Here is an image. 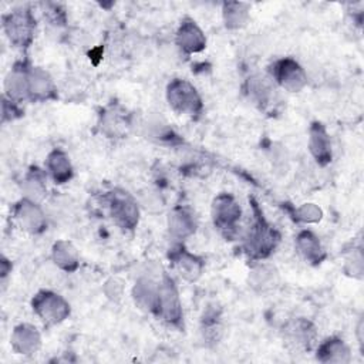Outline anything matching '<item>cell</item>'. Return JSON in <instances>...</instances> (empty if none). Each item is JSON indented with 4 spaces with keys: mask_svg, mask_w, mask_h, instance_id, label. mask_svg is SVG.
Returning <instances> with one entry per match:
<instances>
[{
    "mask_svg": "<svg viewBox=\"0 0 364 364\" xmlns=\"http://www.w3.org/2000/svg\"><path fill=\"white\" fill-rule=\"evenodd\" d=\"M363 263L361 247H353L344 257V272L354 279H361L364 269Z\"/></svg>",
    "mask_w": 364,
    "mask_h": 364,
    "instance_id": "cell-28",
    "label": "cell"
},
{
    "mask_svg": "<svg viewBox=\"0 0 364 364\" xmlns=\"http://www.w3.org/2000/svg\"><path fill=\"white\" fill-rule=\"evenodd\" d=\"M154 314L169 326L181 328L183 326V311L175 282L168 276L162 274L158 282V296Z\"/></svg>",
    "mask_w": 364,
    "mask_h": 364,
    "instance_id": "cell-2",
    "label": "cell"
},
{
    "mask_svg": "<svg viewBox=\"0 0 364 364\" xmlns=\"http://www.w3.org/2000/svg\"><path fill=\"white\" fill-rule=\"evenodd\" d=\"M46 169H47L48 175L51 176V179L58 185L67 183L73 178V173H74L68 155L63 149H58V148L53 149L47 155Z\"/></svg>",
    "mask_w": 364,
    "mask_h": 364,
    "instance_id": "cell-19",
    "label": "cell"
},
{
    "mask_svg": "<svg viewBox=\"0 0 364 364\" xmlns=\"http://www.w3.org/2000/svg\"><path fill=\"white\" fill-rule=\"evenodd\" d=\"M212 220L216 229L230 237L240 222L242 208L236 199L229 193H219L212 202Z\"/></svg>",
    "mask_w": 364,
    "mask_h": 364,
    "instance_id": "cell-7",
    "label": "cell"
},
{
    "mask_svg": "<svg viewBox=\"0 0 364 364\" xmlns=\"http://www.w3.org/2000/svg\"><path fill=\"white\" fill-rule=\"evenodd\" d=\"M317 360L320 363H350L351 353L348 346L338 337H330L317 347Z\"/></svg>",
    "mask_w": 364,
    "mask_h": 364,
    "instance_id": "cell-20",
    "label": "cell"
},
{
    "mask_svg": "<svg viewBox=\"0 0 364 364\" xmlns=\"http://www.w3.org/2000/svg\"><path fill=\"white\" fill-rule=\"evenodd\" d=\"M156 296H158V282H154L152 279H148V277L139 279L132 289V297L135 304L139 309L149 313L155 311Z\"/></svg>",
    "mask_w": 364,
    "mask_h": 364,
    "instance_id": "cell-22",
    "label": "cell"
},
{
    "mask_svg": "<svg viewBox=\"0 0 364 364\" xmlns=\"http://www.w3.org/2000/svg\"><path fill=\"white\" fill-rule=\"evenodd\" d=\"M274 276H276L274 269H272L269 266H257L253 270V283L259 284L260 289L264 290V289H269L273 286Z\"/></svg>",
    "mask_w": 364,
    "mask_h": 364,
    "instance_id": "cell-30",
    "label": "cell"
},
{
    "mask_svg": "<svg viewBox=\"0 0 364 364\" xmlns=\"http://www.w3.org/2000/svg\"><path fill=\"white\" fill-rule=\"evenodd\" d=\"M223 327L216 310H208L202 318V334L208 343H218L222 337Z\"/></svg>",
    "mask_w": 364,
    "mask_h": 364,
    "instance_id": "cell-26",
    "label": "cell"
},
{
    "mask_svg": "<svg viewBox=\"0 0 364 364\" xmlns=\"http://www.w3.org/2000/svg\"><path fill=\"white\" fill-rule=\"evenodd\" d=\"M51 259L55 266L64 272H75L80 264V255L75 246L68 240H57L51 247Z\"/></svg>",
    "mask_w": 364,
    "mask_h": 364,
    "instance_id": "cell-21",
    "label": "cell"
},
{
    "mask_svg": "<svg viewBox=\"0 0 364 364\" xmlns=\"http://www.w3.org/2000/svg\"><path fill=\"white\" fill-rule=\"evenodd\" d=\"M169 259L173 269L186 282H196L203 273L205 262L181 245L171 250Z\"/></svg>",
    "mask_w": 364,
    "mask_h": 364,
    "instance_id": "cell-12",
    "label": "cell"
},
{
    "mask_svg": "<svg viewBox=\"0 0 364 364\" xmlns=\"http://www.w3.org/2000/svg\"><path fill=\"white\" fill-rule=\"evenodd\" d=\"M166 100L169 107L179 115L193 118L203 109V102L198 90L189 81L182 78H173L168 84Z\"/></svg>",
    "mask_w": 364,
    "mask_h": 364,
    "instance_id": "cell-4",
    "label": "cell"
},
{
    "mask_svg": "<svg viewBox=\"0 0 364 364\" xmlns=\"http://www.w3.org/2000/svg\"><path fill=\"white\" fill-rule=\"evenodd\" d=\"M10 272H11V263L4 256H1V259H0V273H1V277L4 279Z\"/></svg>",
    "mask_w": 364,
    "mask_h": 364,
    "instance_id": "cell-32",
    "label": "cell"
},
{
    "mask_svg": "<svg viewBox=\"0 0 364 364\" xmlns=\"http://www.w3.org/2000/svg\"><path fill=\"white\" fill-rule=\"evenodd\" d=\"M294 245L297 253L310 264H320L326 259L321 242L311 230L299 232Z\"/></svg>",
    "mask_w": 364,
    "mask_h": 364,
    "instance_id": "cell-18",
    "label": "cell"
},
{
    "mask_svg": "<svg viewBox=\"0 0 364 364\" xmlns=\"http://www.w3.org/2000/svg\"><path fill=\"white\" fill-rule=\"evenodd\" d=\"M168 229L169 233L178 240L192 236L196 230L195 215L188 208H173L168 216Z\"/></svg>",
    "mask_w": 364,
    "mask_h": 364,
    "instance_id": "cell-17",
    "label": "cell"
},
{
    "mask_svg": "<svg viewBox=\"0 0 364 364\" xmlns=\"http://www.w3.org/2000/svg\"><path fill=\"white\" fill-rule=\"evenodd\" d=\"M284 341L294 351H310L317 341V331L314 324L303 317H297L286 324L283 328Z\"/></svg>",
    "mask_w": 364,
    "mask_h": 364,
    "instance_id": "cell-10",
    "label": "cell"
},
{
    "mask_svg": "<svg viewBox=\"0 0 364 364\" xmlns=\"http://www.w3.org/2000/svg\"><path fill=\"white\" fill-rule=\"evenodd\" d=\"M34 314L46 324H60L70 316L68 301L58 293L51 290H40L31 299Z\"/></svg>",
    "mask_w": 364,
    "mask_h": 364,
    "instance_id": "cell-5",
    "label": "cell"
},
{
    "mask_svg": "<svg viewBox=\"0 0 364 364\" xmlns=\"http://www.w3.org/2000/svg\"><path fill=\"white\" fill-rule=\"evenodd\" d=\"M252 210H253V222L247 229L245 237V252L253 260H263L269 257L280 242V233L272 226L263 212L260 210L259 205L252 200Z\"/></svg>",
    "mask_w": 364,
    "mask_h": 364,
    "instance_id": "cell-1",
    "label": "cell"
},
{
    "mask_svg": "<svg viewBox=\"0 0 364 364\" xmlns=\"http://www.w3.org/2000/svg\"><path fill=\"white\" fill-rule=\"evenodd\" d=\"M175 43L183 54L191 55L205 50L206 37L193 18L185 17L176 30Z\"/></svg>",
    "mask_w": 364,
    "mask_h": 364,
    "instance_id": "cell-11",
    "label": "cell"
},
{
    "mask_svg": "<svg viewBox=\"0 0 364 364\" xmlns=\"http://www.w3.org/2000/svg\"><path fill=\"white\" fill-rule=\"evenodd\" d=\"M323 218L321 209L316 203H303L296 210V219L304 223H317Z\"/></svg>",
    "mask_w": 364,
    "mask_h": 364,
    "instance_id": "cell-29",
    "label": "cell"
},
{
    "mask_svg": "<svg viewBox=\"0 0 364 364\" xmlns=\"http://www.w3.org/2000/svg\"><path fill=\"white\" fill-rule=\"evenodd\" d=\"M57 94L55 84L50 74L41 67L28 68V100L31 101H47L54 98Z\"/></svg>",
    "mask_w": 364,
    "mask_h": 364,
    "instance_id": "cell-16",
    "label": "cell"
},
{
    "mask_svg": "<svg viewBox=\"0 0 364 364\" xmlns=\"http://www.w3.org/2000/svg\"><path fill=\"white\" fill-rule=\"evenodd\" d=\"M13 218L18 228L30 235H38L46 230L47 220L40 203L21 198L13 208Z\"/></svg>",
    "mask_w": 364,
    "mask_h": 364,
    "instance_id": "cell-9",
    "label": "cell"
},
{
    "mask_svg": "<svg viewBox=\"0 0 364 364\" xmlns=\"http://www.w3.org/2000/svg\"><path fill=\"white\" fill-rule=\"evenodd\" d=\"M100 127L108 136H121L128 131L131 122L125 112L119 111L118 108H108L101 114Z\"/></svg>",
    "mask_w": 364,
    "mask_h": 364,
    "instance_id": "cell-23",
    "label": "cell"
},
{
    "mask_svg": "<svg viewBox=\"0 0 364 364\" xmlns=\"http://www.w3.org/2000/svg\"><path fill=\"white\" fill-rule=\"evenodd\" d=\"M105 202L112 220L125 230H134L139 220L136 200L122 189H114L105 195Z\"/></svg>",
    "mask_w": 364,
    "mask_h": 364,
    "instance_id": "cell-6",
    "label": "cell"
},
{
    "mask_svg": "<svg viewBox=\"0 0 364 364\" xmlns=\"http://www.w3.org/2000/svg\"><path fill=\"white\" fill-rule=\"evenodd\" d=\"M1 109H3V121H11L14 119L21 111L17 108V102L3 97V104H1Z\"/></svg>",
    "mask_w": 364,
    "mask_h": 364,
    "instance_id": "cell-31",
    "label": "cell"
},
{
    "mask_svg": "<svg viewBox=\"0 0 364 364\" xmlns=\"http://www.w3.org/2000/svg\"><path fill=\"white\" fill-rule=\"evenodd\" d=\"M309 151L318 165L326 166L331 162L333 154L330 136L326 127L318 121L311 122L309 128Z\"/></svg>",
    "mask_w": 364,
    "mask_h": 364,
    "instance_id": "cell-15",
    "label": "cell"
},
{
    "mask_svg": "<svg viewBox=\"0 0 364 364\" xmlns=\"http://www.w3.org/2000/svg\"><path fill=\"white\" fill-rule=\"evenodd\" d=\"M3 31L14 47L21 50L30 47L36 31V18L30 9L18 7L4 14Z\"/></svg>",
    "mask_w": 364,
    "mask_h": 364,
    "instance_id": "cell-3",
    "label": "cell"
},
{
    "mask_svg": "<svg viewBox=\"0 0 364 364\" xmlns=\"http://www.w3.org/2000/svg\"><path fill=\"white\" fill-rule=\"evenodd\" d=\"M222 16H223V23H225L226 28H229V30L242 28L247 24L249 17H250L249 4L242 3V1L223 3Z\"/></svg>",
    "mask_w": 364,
    "mask_h": 364,
    "instance_id": "cell-25",
    "label": "cell"
},
{
    "mask_svg": "<svg viewBox=\"0 0 364 364\" xmlns=\"http://www.w3.org/2000/svg\"><path fill=\"white\" fill-rule=\"evenodd\" d=\"M28 68L30 65L26 61H17L4 78V97L21 102L28 100Z\"/></svg>",
    "mask_w": 364,
    "mask_h": 364,
    "instance_id": "cell-13",
    "label": "cell"
},
{
    "mask_svg": "<svg viewBox=\"0 0 364 364\" xmlns=\"http://www.w3.org/2000/svg\"><path fill=\"white\" fill-rule=\"evenodd\" d=\"M21 191L24 195L23 198L40 203V200L47 193L46 173L36 166L31 168L21 181Z\"/></svg>",
    "mask_w": 364,
    "mask_h": 364,
    "instance_id": "cell-24",
    "label": "cell"
},
{
    "mask_svg": "<svg viewBox=\"0 0 364 364\" xmlns=\"http://www.w3.org/2000/svg\"><path fill=\"white\" fill-rule=\"evenodd\" d=\"M247 92L249 97L256 102L260 104V107L269 102L272 95V88L266 84L263 78H250L247 81Z\"/></svg>",
    "mask_w": 364,
    "mask_h": 364,
    "instance_id": "cell-27",
    "label": "cell"
},
{
    "mask_svg": "<svg viewBox=\"0 0 364 364\" xmlns=\"http://www.w3.org/2000/svg\"><path fill=\"white\" fill-rule=\"evenodd\" d=\"M270 75L279 87L289 92H299L307 85L304 68L290 57L274 61L270 67Z\"/></svg>",
    "mask_w": 364,
    "mask_h": 364,
    "instance_id": "cell-8",
    "label": "cell"
},
{
    "mask_svg": "<svg viewBox=\"0 0 364 364\" xmlns=\"http://www.w3.org/2000/svg\"><path fill=\"white\" fill-rule=\"evenodd\" d=\"M10 346L16 354L33 355L41 347V336L34 326L23 323L13 328Z\"/></svg>",
    "mask_w": 364,
    "mask_h": 364,
    "instance_id": "cell-14",
    "label": "cell"
}]
</instances>
